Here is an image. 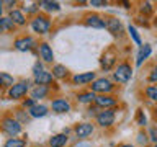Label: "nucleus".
Segmentation results:
<instances>
[{"label": "nucleus", "mask_w": 157, "mask_h": 147, "mask_svg": "<svg viewBox=\"0 0 157 147\" xmlns=\"http://www.w3.org/2000/svg\"><path fill=\"white\" fill-rule=\"evenodd\" d=\"M128 31H129V34H131V38L134 39V43L137 44V46H142V43H141V38H139V34H137V31H136V28H134V26H131V24H129V28H128Z\"/></svg>", "instance_id": "cd10ccee"}, {"label": "nucleus", "mask_w": 157, "mask_h": 147, "mask_svg": "<svg viewBox=\"0 0 157 147\" xmlns=\"http://www.w3.org/2000/svg\"><path fill=\"white\" fill-rule=\"evenodd\" d=\"M149 139L157 144V127H151V131H149Z\"/></svg>", "instance_id": "7c9ffc66"}, {"label": "nucleus", "mask_w": 157, "mask_h": 147, "mask_svg": "<svg viewBox=\"0 0 157 147\" xmlns=\"http://www.w3.org/2000/svg\"><path fill=\"white\" fill-rule=\"evenodd\" d=\"M149 80H151V82H157V69H154V70H152V74L149 75Z\"/></svg>", "instance_id": "c9c22d12"}, {"label": "nucleus", "mask_w": 157, "mask_h": 147, "mask_svg": "<svg viewBox=\"0 0 157 147\" xmlns=\"http://www.w3.org/2000/svg\"><path fill=\"white\" fill-rule=\"evenodd\" d=\"M39 56H41V59L44 62H52L54 61V52H52L51 46L46 43H43L41 46H39Z\"/></svg>", "instance_id": "9d476101"}, {"label": "nucleus", "mask_w": 157, "mask_h": 147, "mask_svg": "<svg viewBox=\"0 0 157 147\" xmlns=\"http://www.w3.org/2000/svg\"><path fill=\"white\" fill-rule=\"evenodd\" d=\"M34 46H36V43H34V39L29 38V36L18 38L17 41H15V47H17V51H20V52H26L29 49H33Z\"/></svg>", "instance_id": "0eeeda50"}, {"label": "nucleus", "mask_w": 157, "mask_h": 147, "mask_svg": "<svg viewBox=\"0 0 157 147\" xmlns=\"http://www.w3.org/2000/svg\"><path fill=\"white\" fill-rule=\"evenodd\" d=\"M41 7L44 10H48V12H57V10H59V3L57 2H49V0H43Z\"/></svg>", "instance_id": "b1692460"}, {"label": "nucleus", "mask_w": 157, "mask_h": 147, "mask_svg": "<svg viewBox=\"0 0 157 147\" xmlns=\"http://www.w3.org/2000/svg\"><path fill=\"white\" fill-rule=\"evenodd\" d=\"M67 75V69L61 66V64H57V66H54L52 67V77L54 78H64Z\"/></svg>", "instance_id": "5701e85b"}, {"label": "nucleus", "mask_w": 157, "mask_h": 147, "mask_svg": "<svg viewBox=\"0 0 157 147\" xmlns=\"http://www.w3.org/2000/svg\"><path fill=\"white\" fill-rule=\"evenodd\" d=\"M52 74L51 72H46V70H43V72H39L34 75V82H36V85H43V87H48L49 83L52 82Z\"/></svg>", "instance_id": "6e6552de"}, {"label": "nucleus", "mask_w": 157, "mask_h": 147, "mask_svg": "<svg viewBox=\"0 0 157 147\" xmlns=\"http://www.w3.org/2000/svg\"><path fill=\"white\" fill-rule=\"evenodd\" d=\"M48 95V87H43V85H38L36 88H33L31 90V98L34 101L39 100V98H44Z\"/></svg>", "instance_id": "aec40b11"}, {"label": "nucleus", "mask_w": 157, "mask_h": 147, "mask_svg": "<svg viewBox=\"0 0 157 147\" xmlns=\"http://www.w3.org/2000/svg\"><path fill=\"white\" fill-rule=\"evenodd\" d=\"M0 85L2 87H10L12 88L15 83H13V77L7 72H0Z\"/></svg>", "instance_id": "4be33fe9"}, {"label": "nucleus", "mask_w": 157, "mask_h": 147, "mask_svg": "<svg viewBox=\"0 0 157 147\" xmlns=\"http://www.w3.org/2000/svg\"><path fill=\"white\" fill-rule=\"evenodd\" d=\"M13 28H15V23L10 20V17H2L0 18V33L12 31Z\"/></svg>", "instance_id": "6ab92c4d"}, {"label": "nucleus", "mask_w": 157, "mask_h": 147, "mask_svg": "<svg viewBox=\"0 0 157 147\" xmlns=\"http://www.w3.org/2000/svg\"><path fill=\"white\" fill-rule=\"evenodd\" d=\"M66 144H67V134H56L49 141V145L51 147H64Z\"/></svg>", "instance_id": "2eb2a0df"}, {"label": "nucleus", "mask_w": 157, "mask_h": 147, "mask_svg": "<svg viewBox=\"0 0 157 147\" xmlns=\"http://www.w3.org/2000/svg\"><path fill=\"white\" fill-rule=\"evenodd\" d=\"M110 33H113V34H118L121 31V23H120V20H116V18H110L106 21V26H105Z\"/></svg>", "instance_id": "a211bd4d"}, {"label": "nucleus", "mask_w": 157, "mask_h": 147, "mask_svg": "<svg viewBox=\"0 0 157 147\" xmlns=\"http://www.w3.org/2000/svg\"><path fill=\"white\" fill-rule=\"evenodd\" d=\"M97 123L101 127H108L115 123V110H103L97 115Z\"/></svg>", "instance_id": "20e7f679"}, {"label": "nucleus", "mask_w": 157, "mask_h": 147, "mask_svg": "<svg viewBox=\"0 0 157 147\" xmlns=\"http://www.w3.org/2000/svg\"><path fill=\"white\" fill-rule=\"evenodd\" d=\"M137 124L139 126H146V115L142 110H137Z\"/></svg>", "instance_id": "c756f323"}, {"label": "nucleus", "mask_w": 157, "mask_h": 147, "mask_svg": "<svg viewBox=\"0 0 157 147\" xmlns=\"http://www.w3.org/2000/svg\"><path fill=\"white\" fill-rule=\"evenodd\" d=\"M146 93H147V96H149L151 100L157 101V85H151V87H147V88H146Z\"/></svg>", "instance_id": "c85d7f7f"}, {"label": "nucleus", "mask_w": 157, "mask_h": 147, "mask_svg": "<svg viewBox=\"0 0 157 147\" xmlns=\"http://www.w3.org/2000/svg\"><path fill=\"white\" fill-rule=\"evenodd\" d=\"M97 98V95L93 92H88V93H82V95H78V101L80 103H90Z\"/></svg>", "instance_id": "393cba45"}, {"label": "nucleus", "mask_w": 157, "mask_h": 147, "mask_svg": "<svg viewBox=\"0 0 157 147\" xmlns=\"http://www.w3.org/2000/svg\"><path fill=\"white\" fill-rule=\"evenodd\" d=\"M113 62H115V56H113V54H110V56H103L101 66H103V69H110L113 66Z\"/></svg>", "instance_id": "bb28decb"}, {"label": "nucleus", "mask_w": 157, "mask_h": 147, "mask_svg": "<svg viewBox=\"0 0 157 147\" xmlns=\"http://www.w3.org/2000/svg\"><path fill=\"white\" fill-rule=\"evenodd\" d=\"M92 132H93V126L90 123H82V124H77V127H75V134H77V137H80V139L88 137Z\"/></svg>", "instance_id": "1a4fd4ad"}, {"label": "nucleus", "mask_w": 157, "mask_h": 147, "mask_svg": "<svg viewBox=\"0 0 157 147\" xmlns=\"http://www.w3.org/2000/svg\"><path fill=\"white\" fill-rule=\"evenodd\" d=\"M2 127L3 131L7 132L8 136L15 137L17 134H20V131H21V126H20V123L17 119H13V118H5L3 123H2Z\"/></svg>", "instance_id": "7ed1b4c3"}, {"label": "nucleus", "mask_w": 157, "mask_h": 147, "mask_svg": "<svg viewBox=\"0 0 157 147\" xmlns=\"http://www.w3.org/2000/svg\"><path fill=\"white\" fill-rule=\"evenodd\" d=\"M95 80V72H85V74H78V75L74 77V82L75 83H88Z\"/></svg>", "instance_id": "f3484780"}, {"label": "nucleus", "mask_w": 157, "mask_h": 147, "mask_svg": "<svg viewBox=\"0 0 157 147\" xmlns=\"http://www.w3.org/2000/svg\"><path fill=\"white\" fill-rule=\"evenodd\" d=\"M132 75V70H131V66L129 64H120L118 66V69L115 70V80L118 83H126V82H129V78Z\"/></svg>", "instance_id": "f257e3e1"}, {"label": "nucleus", "mask_w": 157, "mask_h": 147, "mask_svg": "<svg viewBox=\"0 0 157 147\" xmlns=\"http://www.w3.org/2000/svg\"><path fill=\"white\" fill-rule=\"evenodd\" d=\"M28 88H29V82H28V80L18 82V83H15V85H13L12 88H10L8 96L12 98V100H18V98H21V96L26 95Z\"/></svg>", "instance_id": "f03ea898"}, {"label": "nucleus", "mask_w": 157, "mask_h": 147, "mask_svg": "<svg viewBox=\"0 0 157 147\" xmlns=\"http://www.w3.org/2000/svg\"><path fill=\"white\" fill-rule=\"evenodd\" d=\"M48 115V108L44 105H34L33 108H29V116L31 118H43Z\"/></svg>", "instance_id": "dca6fc26"}, {"label": "nucleus", "mask_w": 157, "mask_h": 147, "mask_svg": "<svg viewBox=\"0 0 157 147\" xmlns=\"http://www.w3.org/2000/svg\"><path fill=\"white\" fill-rule=\"evenodd\" d=\"M118 147H132L131 144H121V145H118Z\"/></svg>", "instance_id": "e433bc0d"}, {"label": "nucleus", "mask_w": 157, "mask_h": 147, "mask_svg": "<svg viewBox=\"0 0 157 147\" xmlns=\"http://www.w3.org/2000/svg\"><path fill=\"white\" fill-rule=\"evenodd\" d=\"M137 141H139V142H144V144H146V141H147V136L144 134V132H139V134H137Z\"/></svg>", "instance_id": "f704fd0d"}, {"label": "nucleus", "mask_w": 157, "mask_h": 147, "mask_svg": "<svg viewBox=\"0 0 157 147\" xmlns=\"http://www.w3.org/2000/svg\"><path fill=\"white\" fill-rule=\"evenodd\" d=\"M151 52H152V47L149 46V44H142L141 49H139V52H137V57H136L137 59V61H136L137 66H141L142 61H146V59L151 56Z\"/></svg>", "instance_id": "ddd939ff"}, {"label": "nucleus", "mask_w": 157, "mask_h": 147, "mask_svg": "<svg viewBox=\"0 0 157 147\" xmlns=\"http://www.w3.org/2000/svg\"><path fill=\"white\" fill-rule=\"evenodd\" d=\"M3 147H25V141L17 139V137H12V139H8L7 142H5Z\"/></svg>", "instance_id": "a878e982"}, {"label": "nucleus", "mask_w": 157, "mask_h": 147, "mask_svg": "<svg viewBox=\"0 0 157 147\" xmlns=\"http://www.w3.org/2000/svg\"><path fill=\"white\" fill-rule=\"evenodd\" d=\"M95 103H97L98 106L105 108V110H110L111 106H115V105H116V100H115L113 96L100 95V96H97V98H95Z\"/></svg>", "instance_id": "9b49d317"}, {"label": "nucleus", "mask_w": 157, "mask_h": 147, "mask_svg": "<svg viewBox=\"0 0 157 147\" xmlns=\"http://www.w3.org/2000/svg\"><path fill=\"white\" fill-rule=\"evenodd\" d=\"M52 111H56V113H67V111H71V105H69L66 100H62V98H57V100L52 101Z\"/></svg>", "instance_id": "f8f14e48"}, {"label": "nucleus", "mask_w": 157, "mask_h": 147, "mask_svg": "<svg viewBox=\"0 0 157 147\" xmlns=\"http://www.w3.org/2000/svg\"><path fill=\"white\" fill-rule=\"evenodd\" d=\"M10 20H12V21L15 23V24H20V26H21V24H25V15L20 12V10H12V12H10Z\"/></svg>", "instance_id": "412c9836"}, {"label": "nucleus", "mask_w": 157, "mask_h": 147, "mask_svg": "<svg viewBox=\"0 0 157 147\" xmlns=\"http://www.w3.org/2000/svg\"><path fill=\"white\" fill-rule=\"evenodd\" d=\"M49 26H51V23H49V20L46 17H36V18L33 20V23H31V28L36 33H39V34L48 33L49 31Z\"/></svg>", "instance_id": "423d86ee"}, {"label": "nucleus", "mask_w": 157, "mask_h": 147, "mask_svg": "<svg viewBox=\"0 0 157 147\" xmlns=\"http://www.w3.org/2000/svg\"><path fill=\"white\" fill-rule=\"evenodd\" d=\"M111 90H113V83L108 78H98V80H93V83H92L93 93H108Z\"/></svg>", "instance_id": "39448f33"}, {"label": "nucleus", "mask_w": 157, "mask_h": 147, "mask_svg": "<svg viewBox=\"0 0 157 147\" xmlns=\"http://www.w3.org/2000/svg\"><path fill=\"white\" fill-rule=\"evenodd\" d=\"M87 24L92 28H97V29H101L106 26V23L103 21L100 17H97V15H90V17H87Z\"/></svg>", "instance_id": "4468645a"}, {"label": "nucleus", "mask_w": 157, "mask_h": 147, "mask_svg": "<svg viewBox=\"0 0 157 147\" xmlns=\"http://www.w3.org/2000/svg\"><path fill=\"white\" fill-rule=\"evenodd\" d=\"M154 147H157V144H155V145H154Z\"/></svg>", "instance_id": "4c0bfd02"}, {"label": "nucleus", "mask_w": 157, "mask_h": 147, "mask_svg": "<svg viewBox=\"0 0 157 147\" xmlns=\"http://www.w3.org/2000/svg\"><path fill=\"white\" fill-rule=\"evenodd\" d=\"M90 5H92V7H105L106 2H101V0H92Z\"/></svg>", "instance_id": "2f4dec72"}, {"label": "nucleus", "mask_w": 157, "mask_h": 147, "mask_svg": "<svg viewBox=\"0 0 157 147\" xmlns=\"http://www.w3.org/2000/svg\"><path fill=\"white\" fill-rule=\"evenodd\" d=\"M141 12H142V13H149V12H151V3H149V2H146L144 5H142Z\"/></svg>", "instance_id": "72a5a7b5"}, {"label": "nucleus", "mask_w": 157, "mask_h": 147, "mask_svg": "<svg viewBox=\"0 0 157 147\" xmlns=\"http://www.w3.org/2000/svg\"><path fill=\"white\" fill-rule=\"evenodd\" d=\"M33 72H34V75L39 74V72H43V66L39 62H36V64H34V67H33Z\"/></svg>", "instance_id": "473e14b6"}]
</instances>
